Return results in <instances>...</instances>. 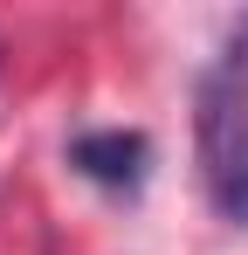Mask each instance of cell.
<instances>
[{
	"instance_id": "6da1fadb",
	"label": "cell",
	"mask_w": 248,
	"mask_h": 255,
	"mask_svg": "<svg viewBox=\"0 0 248 255\" xmlns=\"http://www.w3.org/2000/svg\"><path fill=\"white\" fill-rule=\"evenodd\" d=\"M200 172L214 214L248 228V14L200 76Z\"/></svg>"
},
{
	"instance_id": "7a4b0ae2",
	"label": "cell",
	"mask_w": 248,
	"mask_h": 255,
	"mask_svg": "<svg viewBox=\"0 0 248 255\" xmlns=\"http://www.w3.org/2000/svg\"><path fill=\"white\" fill-rule=\"evenodd\" d=\"M69 166L83 179H97V186H111V193H138L145 166H152V145L138 131H83L69 145Z\"/></svg>"
}]
</instances>
